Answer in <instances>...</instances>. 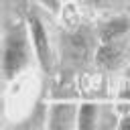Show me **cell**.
<instances>
[{"mask_svg":"<svg viewBox=\"0 0 130 130\" xmlns=\"http://www.w3.org/2000/svg\"><path fill=\"white\" fill-rule=\"evenodd\" d=\"M32 53H35V47L30 41V30H28L26 18L10 24L6 28L4 41H2V77H4V81L16 79L30 65Z\"/></svg>","mask_w":130,"mask_h":130,"instance_id":"obj_1","label":"cell"},{"mask_svg":"<svg viewBox=\"0 0 130 130\" xmlns=\"http://www.w3.org/2000/svg\"><path fill=\"white\" fill-rule=\"evenodd\" d=\"M26 24L30 30V41L35 47V57L39 61V65L43 67V71H51L53 69V49H51V39H49V30L45 26V22L41 20V16L30 8L26 10Z\"/></svg>","mask_w":130,"mask_h":130,"instance_id":"obj_2","label":"cell"},{"mask_svg":"<svg viewBox=\"0 0 130 130\" xmlns=\"http://www.w3.org/2000/svg\"><path fill=\"white\" fill-rule=\"evenodd\" d=\"M77 110L71 102H55L47 110V126L53 130L75 128L77 126Z\"/></svg>","mask_w":130,"mask_h":130,"instance_id":"obj_3","label":"cell"},{"mask_svg":"<svg viewBox=\"0 0 130 130\" xmlns=\"http://www.w3.org/2000/svg\"><path fill=\"white\" fill-rule=\"evenodd\" d=\"M126 55V41H108V43H100L95 49V63L102 69H116L118 65H122Z\"/></svg>","mask_w":130,"mask_h":130,"instance_id":"obj_4","label":"cell"},{"mask_svg":"<svg viewBox=\"0 0 130 130\" xmlns=\"http://www.w3.org/2000/svg\"><path fill=\"white\" fill-rule=\"evenodd\" d=\"M65 55L75 65H83L89 59V55H91V37L87 35V30H75L67 37Z\"/></svg>","mask_w":130,"mask_h":130,"instance_id":"obj_5","label":"cell"},{"mask_svg":"<svg viewBox=\"0 0 130 130\" xmlns=\"http://www.w3.org/2000/svg\"><path fill=\"white\" fill-rule=\"evenodd\" d=\"M130 30V18L128 16H112L110 20H106L102 24V28L98 30V41L100 43H108V41H122L126 39Z\"/></svg>","mask_w":130,"mask_h":130,"instance_id":"obj_6","label":"cell"},{"mask_svg":"<svg viewBox=\"0 0 130 130\" xmlns=\"http://www.w3.org/2000/svg\"><path fill=\"white\" fill-rule=\"evenodd\" d=\"M100 124V106L93 102H85L77 110V128H98Z\"/></svg>","mask_w":130,"mask_h":130,"instance_id":"obj_7","label":"cell"},{"mask_svg":"<svg viewBox=\"0 0 130 130\" xmlns=\"http://www.w3.org/2000/svg\"><path fill=\"white\" fill-rule=\"evenodd\" d=\"M87 6L95 8V10H112L114 6H118L122 0H83Z\"/></svg>","mask_w":130,"mask_h":130,"instance_id":"obj_8","label":"cell"},{"mask_svg":"<svg viewBox=\"0 0 130 130\" xmlns=\"http://www.w3.org/2000/svg\"><path fill=\"white\" fill-rule=\"evenodd\" d=\"M41 8H45L47 12L51 14H59L61 12V6H63V0H35Z\"/></svg>","mask_w":130,"mask_h":130,"instance_id":"obj_9","label":"cell"},{"mask_svg":"<svg viewBox=\"0 0 130 130\" xmlns=\"http://www.w3.org/2000/svg\"><path fill=\"white\" fill-rule=\"evenodd\" d=\"M120 98H122V100H130V75H128L126 81H124V87H122V91H120Z\"/></svg>","mask_w":130,"mask_h":130,"instance_id":"obj_10","label":"cell"},{"mask_svg":"<svg viewBox=\"0 0 130 130\" xmlns=\"http://www.w3.org/2000/svg\"><path fill=\"white\" fill-rule=\"evenodd\" d=\"M118 126H120V128H124V130H128V128H130V114H122V118H120Z\"/></svg>","mask_w":130,"mask_h":130,"instance_id":"obj_11","label":"cell"}]
</instances>
